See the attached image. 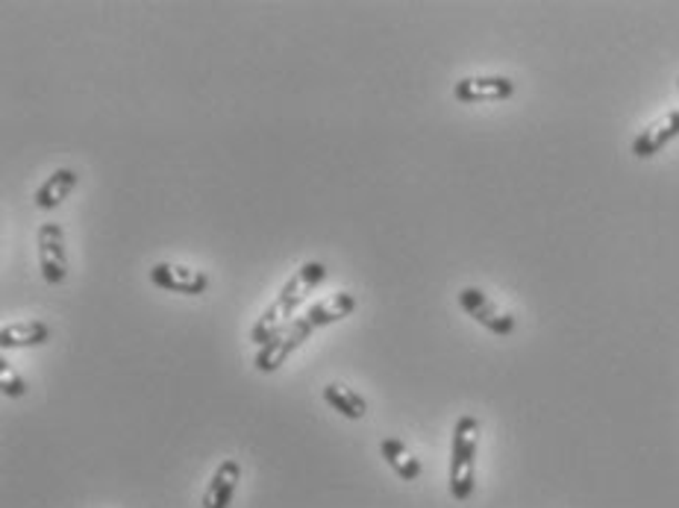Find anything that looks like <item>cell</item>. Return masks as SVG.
Wrapping results in <instances>:
<instances>
[{
    "label": "cell",
    "mask_w": 679,
    "mask_h": 508,
    "mask_svg": "<svg viewBox=\"0 0 679 508\" xmlns=\"http://www.w3.org/2000/svg\"><path fill=\"white\" fill-rule=\"evenodd\" d=\"M312 333H315V329H312L306 317L292 321L283 333H277L268 344H262L260 350H256V358H253L256 370H260V374H274V370H280V367L292 358V353H297L303 344L310 342Z\"/></svg>",
    "instance_id": "cell-3"
},
{
    "label": "cell",
    "mask_w": 679,
    "mask_h": 508,
    "mask_svg": "<svg viewBox=\"0 0 679 508\" xmlns=\"http://www.w3.org/2000/svg\"><path fill=\"white\" fill-rule=\"evenodd\" d=\"M324 403H327L333 412H338L342 417H347V420H362V417L368 415V403H365V397L342 383L324 385Z\"/></svg>",
    "instance_id": "cell-14"
},
{
    "label": "cell",
    "mask_w": 679,
    "mask_h": 508,
    "mask_svg": "<svg viewBox=\"0 0 679 508\" xmlns=\"http://www.w3.org/2000/svg\"><path fill=\"white\" fill-rule=\"evenodd\" d=\"M51 342V326L44 321H16L0 326V347L3 350H24V347H42Z\"/></svg>",
    "instance_id": "cell-10"
},
{
    "label": "cell",
    "mask_w": 679,
    "mask_h": 508,
    "mask_svg": "<svg viewBox=\"0 0 679 508\" xmlns=\"http://www.w3.org/2000/svg\"><path fill=\"white\" fill-rule=\"evenodd\" d=\"M353 308H356V294L336 292L315 303V306L306 308V315L303 317L310 321L312 329H324V326H333L338 324V321H344L347 315H353Z\"/></svg>",
    "instance_id": "cell-12"
},
{
    "label": "cell",
    "mask_w": 679,
    "mask_h": 508,
    "mask_svg": "<svg viewBox=\"0 0 679 508\" xmlns=\"http://www.w3.org/2000/svg\"><path fill=\"white\" fill-rule=\"evenodd\" d=\"M0 392H3V397H9V400H21V397L27 394L24 376L18 374L16 367L9 365L7 358L0 362Z\"/></svg>",
    "instance_id": "cell-15"
},
{
    "label": "cell",
    "mask_w": 679,
    "mask_h": 508,
    "mask_svg": "<svg viewBox=\"0 0 679 508\" xmlns=\"http://www.w3.org/2000/svg\"><path fill=\"white\" fill-rule=\"evenodd\" d=\"M483 426L474 415H462L453 426L450 441V474H447V488L453 500H470L477 488V453Z\"/></svg>",
    "instance_id": "cell-2"
},
{
    "label": "cell",
    "mask_w": 679,
    "mask_h": 508,
    "mask_svg": "<svg viewBox=\"0 0 679 508\" xmlns=\"http://www.w3.org/2000/svg\"><path fill=\"white\" fill-rule=\"evenodd\" d=\"M151 283L160 288V292L171 294H185V297H197L210 288V276L203 271H194V267L176 265V262H156L151 267Z\"/></svg>",
    "instance_id": "cell-6"
},
{
    "label": "cell",
    "mask_w": 679,
    "mask_h": 508,
    "mask_svg": "<svg viewBox=\"0 0 679 508\" xmlns=\"http://www.w3.org/2000/svg\"><path fill=\"white\" fill-rule=\"evenodd\" d=\"M77 185H80V176H77V171H71V167H57V171H53V174L48 176L39 189H36V194H33L36 206L44 209V212L62 206V203L68 201V194L74 192Z\"/></svg>",
    "instance_id": "cell-11"
},
{
    "label": "cell",
    "mask_w": 679,
    "mask_h": 508,
    "mask_svg": "<svg viewBox=\"0 0 679 508\" xmlns=\"http://www.w3.org/2000/svg\"><path fill=\"white\" fill-rule=\"evenodd\" d=\"M515 94V83L500 74L465 77L453 85V98L459 103H500Z\"/></svg>",
    "instance_id": "cell-7"
},
{
    "label": "cell",
    "mask_w": 679,
    "mask_h": 508,
    "mask_svg": "<svg viewBox=\"0 0 679 508\" xmlns=\"http://www.w3.org/2000/svg\"><path fill=\"white\" fill-rule=\"evenodd\" d=\"M379 456L386 458V465L401 476L403 482H418L420 474H424L418 458L412 456L409 447L397 441V438H383V441H379Z\"/></svg>",
    "instance_id": "cell-13"
},
{
    "label": "cell",
    "mask_w": 679,
    "mask_h": 508,
    "mask_svg": "<svg viewBox=\"0 0 679 508\" xmlns=\"http://www.w3.org/2000/svg\"><path fill=\"white\" fill-rule=\"evenodd\" d=\"M673 139H679V109H673V112L662 115L650 126H645V130L632 139V156L653 159L656 153H662Z\"/></svg>",
    "instance_id": "cell-8"
},
{
    "label": "cell",
    "mask_w": 679,
    "mask_h": 508,
    "mask_svg": "<svg viewBox=\"0 0 679 508\" xmlns=\"http://www.w3.org/2000/svg\"><path fill=\"white\" fill-rule=\"evenodd\" d=\"M459 306L465 315L474 317L479 326H486L491 335H500V338H506V335L515 333V317L497 306V303L491 301L486 292H483V288H474V285L462 288Z\"/></svg>",
    "instance_id": "cell-4"
},
{
    "label": "cell",
    "mask_w": 679,
    "mask_h": 508,
    "mask_svg": "<svg viewBox=\"0 0 679 508\" xmlns=\"http://www.w3.org/2000/svg\"><path fill=\"white\" fill-rule=\"evenodd\" d=\"M239 482H242V465H239L235 458H224V461L215 467V474H212L210 485H206V491H203L201 506L203 508H230Z\"/></svg>",
    "instance_id": "cell-9"
},
{
    "label": "cell",
    "mask_w": 679,
    "mask_h": 508,
    "mask_svg": "<svg viewBox=\"0 0 679 508\" xmlns=\"http://www.w3.org/2000/svg\"><path fill=\"white\" fill-rule=\"evenodd\" d=\"M36 247H39V267L48 285H62L68 276V251L65 233L59 224H42L36 233Z\"/></svg>",
    "instance_id": "cell-5"
},
{
    "label": "cell",
    "mask_w": 679,
    "mask_h": 508,
    "mask_svg": "<svg viewBox=\"0 0 679 508\" xmlns=\"http://www.w3.org/2000/svg\"><path fill=\"white\" fill-rule=\"evenodd\" d=\"M324 280H327V265H324V262H315V258H312V262H303V265L285 280V285L280 288L274 303L256 317V324H253L251 329V342H256L262 347V344H268L274 335L283 333L285 326L292 324V317L297 315V308L310 301Z\"/></svg>",
    "instance_id": "cell-1"
}]
</instances>
